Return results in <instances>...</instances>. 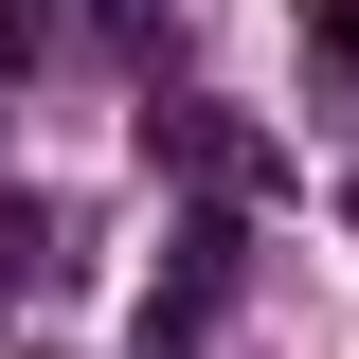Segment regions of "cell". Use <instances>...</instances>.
<instances>
[{"instance_id": "obj_2", "label": "cell", "mask_w": 359, "mask_h": 359, "mask_svg": "<svg viewBox=\"0 0 359 359\" xmlns=\"http://www.w3.org/2000/svg\"><path fill=\"white\" fill-rule=\"evenodd\" d=\"M144 162H180V180H216V198H269V180H287V162H269L252 126H233V108H198V90H180V108H144Z\"/></svg>"}, {"instance_id": "obj_1", "label": "cell", "mask_w": 359, "mask_h": 359, "mask_svg": "<svg viewBox=\"0 0 359 359\" xmlns=\"http://www.w3.org/2000/svg\"><path fill=\"white\" fill-rule=\"evenodd\" d=\"M233 269H252V233H233V198H198V216L162 233V287H144V359H162V341H198V323L233 306Z\"/></svg>"}, {"instance_id": "obj_3", "label": "cell", "mask_w": 359, "mask_h": 359, "mask_svg": "<svg viewBox=\"0 0 359 359\" xmlns=\"http://www.w3.org/2000/svg\"><path fill=\"white\" fill-rule=\"evenodd\" d=\"M54 269H72V216H54V198H18V216H0V306H18V287H54Z\"/></svg>"}]
</instances>
